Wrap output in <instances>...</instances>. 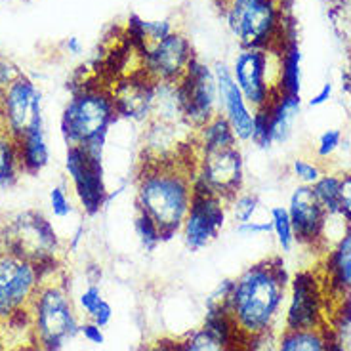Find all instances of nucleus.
Here are the masks:
<instances>
[{
	"label": "nucleus",
	"mask_w": 351,
	"mask_h": 351,
	"mask_svg": "<svg viewBox=\"0 0 351 351\" xmlns=\"http://www.w3.org/2000/svg\"><path fill=\"white\" fill-rule=\"evenodd\" d=\"M289 271L279 256L248 265L233 279L228 313L246 343L265 332H279L277 323L289 298Z\"/></svg>",
	"instance_id": "1"
},
{
	"label": "nucleus",
	"mask_w": 351,
	"mask_h": 351,
	"mask_svg": "<svg viewBox=\"0 0 351 351\" xmlns=\"http://www.w3.org/2000/svg\"><path fill=\"white\" fill-rule=\"evenodd\" d=\"M193 195V158L140 162L136 172V212L153 219L165 241L180 233Z\"/></svg>",
	"instance_id": "2"
},
{
	"label": "nucleus",
	"mask_w": 351,
	"mask_h": 351,
	"mask_svg": "<svg viewBox=\"0 0 351 351\" xmlns=\"http://www.w3.org/2000/svg\"><path fill=\"white\" fill-rule=\"evenodd\" d=\"M56 269L43 271V281L29 306L31 336L43 351H60L65 343L80 334V319L69 289Z\"/></svg>",
	"instance_id": "3"
},
{
	"label": "nucleus",
	"mask_w": 351,
	"mask_h": 351,
	"mask_svg": "<svg viewBox=\"0 0 351 351\" xmlns=\"http://www.w3.org/2000/svg\"><path fill=\"white\" fill-rule=\"evenodd\" d=\"M218 6L241 48L279 50L296 33L279 0H223Z\"/></svg>",
	"instance_id": "4"
},
{
	"label": "nucleus",
	"mask_w": 351,
	"mask_h": 351,
	"mask_svg": "<svg viewBox=\"0 0 351 351\" xmlns=\"http://www.w3.org/2000/svg\"><path fill=\"white\" fill-rule=\"evenodd\" d=\"M119 121L113 88L106 84H82L73 92L62 114L63 140L69 145H82L96 138H107Z\"/></svg>",
	"instance_id": "5"
},
{
	"label": "nucleus",
	"mask_w": 351,
	"mask_h": 351,
	"mask_svg": "<svg viewBox=\"0 0 351 351\" xmlns=\"http://www.w3.org/2000/svg\"><path fill=\"white\" fill-rule=\"evenodd\" d=\"M0 248L38 265L40 273L58 267L60 239L40 212H19L0 229Z\"/></svg>",
	"instance_id": "6"
},
{
	"label": "nucleus",
	"mask_w": 351,
	"mask_h": 351,
	"mask_svg": "<svg viewBox=\"0 0 351 351\" xmlns=\"http://www.w3.org/2000/svg\"><path fill=\"white\" fill-rule=\"evenodd\" d=\"M231 73L246 104L258 113L279 94V50L241 48Z\"/></svg>",
	"instance_id": "7"
},
{
	"label": "nucleus",
	"mask_w": 351,
	"mask_h": 351,
	"mask_svg": "<svg viewBox=\"0 0 351 351\" xmlns=\"http://www.w3.org/2000/svg\"><path fill=\"white\" fill-rule=\"evenodd\" d=\"M195 187L229 201L245 185V158L239 145L193 153Z\"/></svg>",
	"instance_id": "8"
},
{
	"label": "nucleus",
	"mask_w": 351,
	"mask_h": 351,
	"mask_svg": "<svg viewBox=\"0 0 351 351\" xmlns=\"http://www.w3.org/2000/svg\"><path fill=\"white\" fill-rule=\"evenodd\" d=\"M328 294L319 269H304L294 275L289 287V307L282 328L309 330L328 325ZM281 328V330H282Z\"/></svg>",
	"instance_id": "9"
},
{
	"label": "nucleus",
	"mask_w": 351,
	"mask_h": 351,
	"mask_svg": "<svg viewBox=\"0 0 351 351\" xmlns=\"http://www.w3.org/2000/svg\"><path fill=\"white\" fill-rule=\"evenodd\" d=\"M40 281L38 265L12 252H0V323L29 309Z\"/></svg>",
	"instance_id": "10"
},
{
	"label": "nucleus",
	"mask_w": 351,
	"mask_h": 351,
	"mask_svg": "<svg viewBox=\"0 0 351 351\" xmlns=\"http://www.w3.org/2000/svg\"><path fill=\"white\" fill-rule=\"evenodd\" d=\"M65 170L69 174L75 197L84 214L96 216L109 199L104 158L90 155L80 145H69L65 157Z\"/></svg>",
	"instance_id": "11"
},
{
	"label": "nucleus",
	"mask_w": 351,
	"mask_h": 351,
	"mask_svg": "<svg viewBox=\"0 0 351 351\" xmlns=\"http://www.w3.org/2000/svg\"><path fill=\"white\" fill-rule=\"evenodd\" d=\"M228 218V201L195 187L193 201L180 229L187 250L199 252L212 245L219 237L221 229L226 228Z\"/></svg>",
	"instance_id": "12"
},
{
	"label": "nucleus",
	"mask_w": 351,
	"mask_h": 351,
	"mask_svg": "<svg viewBox=\"0 0 351 351\" xmlns=\"http://www.w3.org/2000/svg\"><path fill=\"white\" fill-rule=\"evenodd\" d=\"M141 73L153 82H180L197 53L191 40L182 31H172L167 38L141 52Z\"/></svg>",
	"instance_id": "13"
},
{
	"label": "nucleus",
	"mask_w": 351,
	"mask_h": 351,
	"mask_svg": "<svg viewBox=\"0 0 351 351\" xmlns=\"http://www.w3.org/2000/svg\"><path fill=\"white\" fill-rule=\"evenodd\" d=\"M0 121L16 140L43 126V94L25 75H19L0 97Z\"/></svg>",
	"instance_id": "14"
},
{
	"label": "nucleus",
	"mask_w": 351,
	"mask_h": 351,
	"mask_svg": "<svg viewBox=\"0 0 351 351\" xmlns=\"http://www.w3.org/2000/svg\"><path fill=\"white\" fill-rule=\"evenodd\" d=\"M182 97H184L185 123L193 130L201 128L219 113V97L216 75L210 65L199 58L191 63L185 77L180 80Z\"/></svg>",
	"instance_id": "15"
},
{
	"label": "nucleus",
	"mask_w": 351,
	"mask_h": 351,
	"mask_svg": "<svg viewBox=\"0 0 351 351\" xmlns=\"http://www.w3.org/2000/svg\"><path fill=\"white\" fill-rule=\"evenodd\" d=\"M193 134L189 124H174L149 119L141 132V160L170 162L193 158Z\"/></svg>",
	"instance_id": "16"
},
{
	"label": "nucleus",
	"mask_w": 351,
	"mask_h": 351,
	"mask_svg": "<svg viewBox=\"0 0 351 351\" xmlns=\"http://www.w3.org/2000/svg\"><path fill=\"white\" fill-rule=\"evenodd\" d=\"M176 351H246V342L226 309H206V319L178 340Z\"/></svg>",
	"instance_id": "17"
},
{
	"label": "nucleus",
	"mask_w": 351,
	"mask_h": 351,
	"mask_svg": "<svg viewBox=\"0 0 351 351\" xmlns=\"http://www.w3.org/2000/svg\"><path fill=\"white\" fill-rule=\"evenodd\" d=\"M290 221L296 235V245L323 250V233H325L326 214L313 195V189L307 185H298L290 193L289 206Z\"/></svg>",
	"instance_id": "18"
},
{
	"label": "nucleus",
	"mask_w": 351,
	"mask_h": 351,
	"mask_svg": "<svg viewBox=\"0 0 351 351\" xmlns=\"http://www.w3.org/2000/svg\"><path fill=\"white\" fill-rule=\"evenodd\" d=\"M212 69L218 82L219 114H223V119L229 123L239 143L252 141L256 113L252 111V107L246 104L245 96L241 94L237 82L233 79L231 67L226 63H216Z\"/></svg>",
	"instance_id": "19"
},
{
	"label": "nucleus",
	"mask_w": 351,
	"mask_h": 351,
	"mask_svg": "<svg viewBox=\"0 0 351 351\" xmlns=\"http://www.w3.org/2000/svg\"><path fill=\"white\" fill-rule=\"evenodd\" d=\"M113 88L114 107L119 119L130 123H147L151 119V80L136 73L119 80Z\"/></svg>",
	"instance_id": "20"
},
{
	"label": "nucleus",
	"mask_w": 351,
	"mask_h": 351,
	"mask_svg": "<svg viewBox=\"0 0 351 351\" xmlns=\"http://www.w3.org/2000/svg\"><path fill=\"white\" fill-rule=\"evenodd\" d=\"M319 273L325 282L328 298L336 300L348 296L351 292V228L338 239L325 256L323 267Z\"/></svg>",
	"instance_id": "21"
},
{
	"label": "nucleus",
	"mask_w": 351,
	"mask_h": 351,
	"mask_svg": "<svg viewBox=\"0 0 351 351\" xmlns=\"http://www.w3.org/2000/svg\"><path fill=\"white\" fill-rule=\"evenodd\" d=\"M300 109H302L300 96H289V94H277L271 104L263 109L267 117V130H269L271 145L287 143L290 140L294 124L298 121Z\"/></svg>",
	"instance_id": "22"
},
{
	"label": "nucleus",
	"mask_w": 351,
	"mask_h": 351,
	"mask_svg": "<svg viewBox=\"0 0 351 351\" xmlns=\"http://www.w3.org/2000/svg\"><path fill=\"white\" fill-rule=\"evenodd\" d=\"M151 119L174 124L185 123L184 97H182L180 82L151 80Z\"/></svg>",
	"instance_id": "23"
},
{
	"label": "nucleus",
	"mask_w": 351,
	"mask_h": 351,
	"mask_svg": "<svg viewBox=\"0 0 351 351\" xmlns=\"http://www.w3.org/2000/svg\"><path fill=\"white\" fill-rule=\"evenodd\" d=\"M16 143H18L21 174L35 176L48 167L50 149H48V141H46V134H44V124L23 134L21 138L16 140Z\"/></svg>",
	"instance_id": "24"
},
{
	"label": "nucleus",
	"mask_w": 351,
	"mask_h": 351,
	"mask_svg": "<svg viewBox=\"0 0 351 351\" xmlns=\"http://www.w3.org/2000/svg\"><path fill=\"white\" fill-rule=\"evenodd\" d=\"M302 88V50L296 33L279 48V94L300 96Z\"/></svg>",
	"instance_id": "25"
},
{
	"label": "nucleus",
	"mask_w": 351,
	"mask_h": 351,
	"mask_svg": "<svg viewBox=\"0 0 351 351\" xmlns=\"http://www.w3.org/2000/svg\"><path fill=\"white\" fill-rule=\"evenodd\" d=\"M231 145H239V141L223 114L219 113L206 124H202L201 128H197L193 134V153L223 149Z\"/></svg>",
	"instance_id": "26"
},
{
	"label": "nucleus",
	"mask_w": 351,
	"mask_h": 351,
	"mask_svg": "<svg viewBox=\"0 0 351 351\" xmlns=\"http://www.w3.org/2000/svg\"><path fill=\"white\" fill-rule=\"evenodd\" d=\"M328 326L309 330H279V351H326Z\"/></svg>",
	"instance_id": "27"
},
{
	"label": "nucleus",
	"mask_w": 351,
	"mask_h": 351,
	"mask_svg": "<svg viewBox=\"0 0 351 351\" xmlns=\"http://www.w3.org/2000/svg\"><path fill=\"white\" fill-rule=\"evenodd\" d=\"M172 31L176 29L168 19H140L136 16L130 19V33L134 36L132 40L140 46L141 52L167 38Z\"/></svg>",
	"instance_id": "28"
},
{
	"label": "nucleus",
	"mask_w": 351,
	"mask_h": 351,
	"mask_svg": "<svg viewBox=\"0 0 351 351\" xmlns=\"http://www.w3.org/2000/svg\"><path fill=\"white\" fill-rule=\"evenodd\" d=\"M21 174L18 158V143L0 121V185H10Z\"/></svg>",
	"instance_id": "29"
},
{
	"label": "nucleus",
	"mask_w": 351,
	"mask_h": 351,
	"mask_svg": "<svg viewBox=\"0 0 351 351\" xmlns=\"http://www.w3.org/2000/svg\"><path fill=\"white\" fill-rule=\"evenodd\" d=\"M313 195L328 216L340 214V174H323L311 185Z\"/></svg>",
	"instance_id": "30"
},
{
	"label": "nucleus",
	"mask_w": 351,
	"mask_h": 351,
	"mask_svg": "<svg viewBox=\"0 0 351 351\" xmlns=\"http://www.w3.org/2000/svg\"><path fill=\"white\" fill-rule=\"evenodd\" d=\"M269 221H271V233L277 239V245L282 250V254L292 252V248L296 246V235H294V228H292L287 206H281V204L271 206L269 208Z\"/></svg>",
	"instance_id": "31"
},
{
	"label": "nucleus",
	"mask_w": 351,
	"mask_h": 351,
	"mask_svg": "<svg viewBox=\"0 0 351 351\" xmlns=\"http://www.w3.org/2000/svg\"><path fill=\"white\" fill-rule=\"evenodd\" d=\"M258 210H260V199L252 191L243 189L228 201V214L229 218L235 221V226L254 219Z\"/></svg>",
	"instance_id": "32"
},
{
	"label": "nucleus",
	"mask_w": 351,
	"mask_h": 351,
	"mask_svg": "<svg viewBox=\"0 0 351 351\" xmlns=\"http://www.w3.org/2000/svg\"><path fill=\"white\" fill-rule=\"evenodd\" d=\"M134 231H136V237L140 241L141 248L145 252H153L165 239L160 229L157 228V223L151 218H147L145 214L136 212V218H134Z\"/></svg>",
	"instance_id": "33"
},
{
	"label": "nucleus",
	"mask_w": 351,
	"mask_h": 351,
	"mask_svg": "<svg viewBox=\"0 0 351 351\" xmlns=\"http://www.w3.org/2000/svg\"><path fill=\"white\" fill-rule=\"evenodd\" d=\"M290 170H292V176L298 180V185H307V187H311L321 176L325 174V170L317 160H309L304 157L294 158L290 165Z\"/></svg>",
	"instance_id": "34"
},
{
	"label": "nucleus",
	"mask_w": 351,
	"mask_h": 351,
	"mask_svg": "<svg viewBox=\"0 0 351 351\" xmlns=\"http://www.w3.org/2000/svg\"><path fill=\"white\" fill-rule=\"evenodd\" d=\"M343 134L340 128H326L315 145V155L319 158H330L336 151L342 147Z\"/></svg>",
	"instance_id": "35"
},
{
	"label": "nucleus",
	"mask_w": 351,
	"mask_h": 351,
	"mask_svg": "<svg viewBox=\"0 0 351 351\" xmlns=\"http://www.w3.org/2000/svg\"><path fill=\"white\" fill-rule=\"evenodd\" d=\"M50 208L56 218H67L73 212V202L65 185H56L50 191Z\"/></svg>",
	"instance_id": "36"
},
{
	"label": "nucleus",
	"mask_w": 351,
	"mask_h": 351,
	"mask_svg": "<svg viewBox=\"0 0 351 351\" xmlns=\"http://www.w3.org/2000/svg\"><path fill=\"white\" fill-rule=\"evenodd\" d=\"M101 302H104V296H101V290H99L96 282H90L84 289V292L79 296V307L82 309V313L86 315V319L96 311V307Z\"/></svg>",
	"instance_id": "37"
},
{
	"label": "nucleus",
	"mask_w": 351,
	"mask_h": 351,
	"mask_svg": "<svg viewBox=\"0 0 351 351\" xmlns=\"http://www.w3.org/2000/svg\"><path fill=\"white\" fill-rule=\"evenodd\" d=\"M340 216L351 228V170L340 174Z\"/></svg>",
	"instance_id": "38"
},
{
	"label": "nucleus",
	"mask_w": 351,
	"mask_h": 351,
	"mask_svg": "<svg viewBox=\"0 0 351 351\" xmlns=\"http://www.w3.org/2000/svg\"><path fill=\"white\" fill-rule=\"evenodd\" d=\"M235 229H237L239 235H243V237H260V235H265V233H271V221L269 219H263V221L250 219V221L235 226Z\"/></svg>",
	"instance_id": "39"
},
{
	"label": "nucleus",
	"mask_w": 351,
	"mask_h": 351,
	"mask_svg": "<svg viewBox=\"0 0 351 351\" xmlns=\"http://www.w3.org/2000/svg\"><path fill=\"white\" fill-rule=\"evenodd\" d=\"M21 75V71L10 62L8 58L0 56V97L8 90V86Z\"/></svg>",
	"instance_id": "40"
},
{
	"label": "nucleus",
	"mask_w": 351,
	"mask_h": 351,
	"mask_svg": "<svg viewBox=\"0 0 351 351\" xmlns=\"http://www.w3.org/2000/svg\"><path fill=\"white\" fill-rule=\"evenodd\" d=\"M111 319H113V307H111V304H109L107 300H104V302L96 307V311L88 317V321L96 323V325L101 326V328H106V326L111 323Z\"/></svg>",
	"instance_id": "41"
},
{
	"label": "nucleus",
	"mask_w": 351,
	"mask_h": 351,
	"mask_svg": "<svg viewBox=\"0 0 351 351\" xmlns=\"http://www.w3.org/2000/svg\"><path fill=\"white\" fill-rule=\"evenodd\" d=\"M80 334H82V336H84V340H88L90 343L106 342L104 328H101V326H97L96 323H92V321H84V323H80Z\"/></svg>",
	"instance_id": "42"
},
{
	"label": "nucleus",
	"mask_w": 351,
	"mask_h": 351,
	"mask_svg": "<svg viewBox=\"0 0 351 351\" xmlns=\"http://www.w3.org/2000/svg\"><path fill=\"white\" fill-rule=\"evenodd\" d=\"M332 92H334L332 84H330V82H325L315 96L309 99V107H321V106H325V104H328V99L332 97Z\"/></svg>",
	"instance_id": "43"
},
{
	"label": "nucleus",
	"mask_w": 351,
	"mask_h": 351,
	"mask_svg": "<svg viewBox=\"0 0 351 351\" xmlns=\"http://www.w3.org/2000/svg\"><path fill=\"white\" fill-rule=\"evenodd\" d=\"M65 46H67V50H69V53H73V56H79V53L82 52V44H80V40L77 36H71L69 40L65 43Z\"/></svg>",
	"instance_id": "44"
},
{
	"label": "nucleus",
	"mask_w": 351,
	"mask_h": 351,
	"mask_svg": "<svg viewBox=\"0 0 351 351\" xmlns=\"http://www.w3.org/2000/svg\"><path fill=\"white\" fill-rule=\"evenodd\" d=\"M343 36H346V43H348V50H350V58H351V18L348 19V27L343 31Z\"/></svg>",
	"instance_id": "45"
},
{
	"label": "nucleus",
	"mask_w": 351,
	"mask_h": 351,
	"mask_svg": "<svg viewBox=\"0 0 351 351\" xmlns=\"http://www.w3.org/2000/svg\"><path fill=\"white\" fill-rule=\"evenodd\" d=\"M346 90L350 92V96H351V63H350V69L346 71Z\"/></svg>",
	"instance_id": "46"
},
{
	"label": "nucleus",
	"mask_w": 351,
	"mask_h": 351,
	"mask_svg": "<svg viewBox=\"0 0 351 351\" xmlns=\"http://www.w3.org/2000/svg\"><path fill=\"white\" fill-rule=\"evenodd\" d=\"M279 2H281L282 8L287 10V12H290V10H292V6H294V2H296V0H279Z\"/></svg>",
	"instance_id": "47"
},
{
	"label": "nucleus",
	"mask_w": 351,
	"mask_h": 351,
	"mask_svg": "<svg viewBox=\"0 0 351 351\" xmlns=\"http://www.w3.org/2000/svg\"><path fill=\"white\" fill-rule=\"evenodd\" d=\"M21 351H43V350H40V348H38L35 342H31V346H29V348H25V350H21Z\"/></svg>",
	"instance_id": "48"
},
{
	"label": "nucleus",
	"mask_w": 351,
	"mask_h": 351,
	"mask_svg": "<svg viewBox=\"0 0 351 351\" xmlns=\"http://www.w3.org/2000/svg\"><path fill=\"white\" fill-rule=\"evenodd\" d=\"M141 351H157V350H155L153 346H147V348H143V350H141Z\"/></svg>",
	"instance_id": "49"
},
{
	"label": "nucleus",
	"mask_w": 351,
	"mask_h": 351,
	"mask_svg": "<svg viewBox=\"0 0 351 351\" xmlns=\"http://www.w3.org/2000/svg\"><path fill=\"white\" fill-rule=\"evenodd\" d=\"M216 2H218V4H219V2H223V0H216Z\"/></svg>",
	"instance_id": "50"
},
{
	"label": "nucleus",
	"mask_w": 351,
	"mask_h": 351,
	"mask_svg": "<svg viewBox=\"0 0 351 351\" xmlns=\"http://www.w3.org/2000/svg\"><path fill=\"white\" fill-rule=\"evenodd\" d=\"M0 252H2V248H0Z\"/></svg>",
	"instance_id": "51"
}]
</instances>
